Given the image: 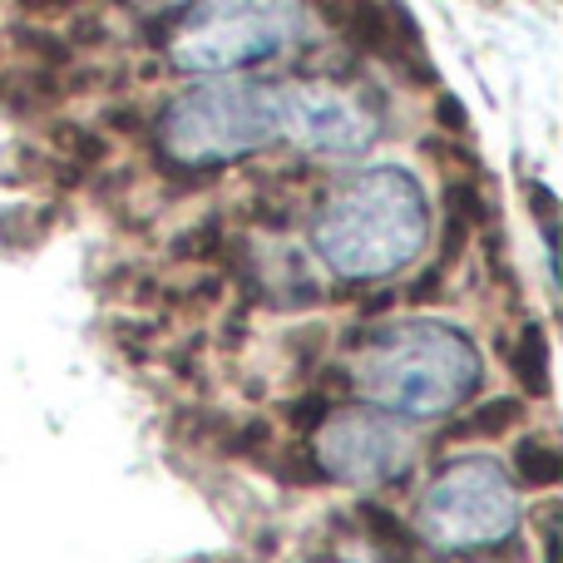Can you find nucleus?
I'll list each match as a JSON object with an SVG mask.
<instances>
[{"instance_id": "nucleus-11", "label": "nucleus", "mask_w": 563, "mask_h": 563, "mask_svg": "<svg viewBox=\"0 0 563 563\" xmlns=\"http://www.w3.org/2000/svg\"><path fill=\"white\" fill-rule=\"evenodd\" d=\"M361 525H366V534L376 539L380 549H386L390 559H400V563H410V534H406V525H400L390 509H361Z\"/></svg>"}, {"instance_id": "nucleus-6", "label": "nucleus", "mask_w": 563, "mask_h": 563, "mask_svg": "<svg viewBox=\"0 0 563 563\" xmlns=\"http://www.w3.org/2000/svg\"><path fill=\"white\" fill-rule=\"evenodd\" d=\"M380 134V114L361 89L307 79L282 85V139L307 154H361Z\"/></svg>"}, {"instance_id": "nucleus-15", "label": "nucleus", "mask_w": 563, "mask_h": 563, "mask_svg": "<svg viewBox=\"0 0 563 563\" xmlns=\"http://www.w3.org/2000/svg\"><path fill=\"white\" fill-rule=\"evenodd\" d=\"M311 563H346V559H311Z\"/></svg>"}, {"instance_id": "nucleus-7", "label": "nucleus", "mask_w": 563, "mask_h": 563, "mask_svg": "<svg viewBox=\"0 0 563 563\" xmlns=\"http://www.w3.org/2000/svg\"><path fill=\"white\" fill-rule=\"evenodd\" d=\"M410 460H416V440L390 416L346 410V416L321 420L317 465L321 475L341 479V485H386V479L406 475Z\"/></svg>"}, {"instance_id": "nucleus-12", "label": "nucleus", "mask_w": 563, "mask_h": 563, "mask_svg": "<svg viewBox=\"0 0 563 563\" xmlns=\"http://www.w3.org/2000/svg\"><path fill=\"white\" fill-rule=\"evenodd\" d=\"M311 5H317L321 15L331 20V25H346V15H351V10L361 5V0H311Z\"/></svg>"}, {"instance_id": "nucleus-10", "label": "nucleus", "mask_w": 563, "mask_h": 563, "mask_svg": "<svg viewBox=\"0 0 563 563\" xmlns=\"http://www.w3.org/2000/svg\"><path fill=\"white\" fill-rule=\"evenodd\" d=\"M515 465H519V479H525L529 489H549V485L563 479V455H559L554 440H539V435L525 440L519 455H515Z\"/></svg>"}, {"instance_id": "nucleus-1", "label": "nucleus", "mask_w": 563, "mask_h": 563, "mask_svg": "<svg viewBox=\"0 0 563 563\" xmlns=\"http://www.w3.org/2000/svg\"><path fill=\"white\" fill-rule=\"evenodd\" d=\"M430 213L420 184L396 164L346 178L321 203L311 223V247L336 277H390L426 247Z\"/></svg>"}, {"instance_id": "nucleus-9", "label": "nucleus", "mask_w": 563, "mask_h": 563, "mask_svg": "<svg viewBox=\"0 0 563 563\" xmlns=\"http://www.w3.org/2000/svg\"><path fill=\"white\" fill-rule=\"evenodd\" d=\"M515 376L525 380L529 396H549V336L539 321H525V336L515 351Z\"/></svg>"}, {"instance_id": "nucleus-3", "label": "nucleus", "mask_w": 563, "mask_h": 563, "mask_svg": "<svg viewBox=\"0 0 563 563\" xmlns=\"http://www.w3.org/2000/svg\"><path fill=\"white\" fill-rule=\"evenodd\" d=\"M164 148L178 164H228L282 139V85L203 79L164 109Z\"/></svg>"}, {"instance_id": "nucleus-2", "label": "nucleus", "mask_w": 563, "mask_h": 563, "mask_svg": "<svg viewBox=\"0 0 563 563\" xmlns=\"http://www.w3.org/2000/svg\"><path fill=\"white\" fill-rule=\"evenodd\" d=\"M356 386L371 406L396 416H445L479 386V351L450 321H386L356 356Z\"/></svg>"}, {"instance_id": "nucleus-8", "label": "nucleus", "mask_w": 563, "mask_h": 563, "mask_svg": "<svg viewBox=\"0 0 563 563\" xmlns=\"http://www.w3.org/2000/svg\"><path fill=\"white\" fill-rule=\"evenodd\" d=\"M525 400H515V396H499V400H485V406H475L470 416H460L455 426L445 430V440L450 445H475V440H499V435H509V430L525 420Z\"/></svg>"}, {"instance_id": "nucleus-4", "label": "nucleus", "mask_w": 563, "mask_h": 563, "mask_svg": "<svg viewBox=\"0 0 563 563\" xmlns=\"http://www.w3.org/2000/svg\"><path fill=\"white\" fill-rule=\"evenodd\" d=\"M297 35V0H188L168 35V59L188 75H228L287 49Z\"/></svg>"}, {"instance_id": "nucleus-5", "label": "nucleus", "mask_w": 563, "mask_h": 563, "mask_svg": "<svg viewBox=\"0 0 563 563\" xmlns=\"http://www.w3.org/2000/svg\"><path fill=\"white\" fill-rule=\"evenodd\" d=\"M416 525L430 544L450 549V554L505 544L519 525V499H515L505 465L485 455L445 465L426 485V495H420Z\"/></svg>"}, {"instance_id": "nucleus-14", "label": "nucleus", "mask_w": 563, "mask_h": 563, "mask_svg": "<svg viewBox=\"0 0 563 563\" xmlns=\"http://www.w3.org/2000/svg\"><path fill=\"white\" fill-rule=\"evenodd\" d=\"M25 10H65V5H75V0H20Z\"/></svg>"}, {"instance_id": "nucleus-13", "label": "nucleus", "mask_w": 563, "mask_h": 563, "mask_svg": "<svg viewBox=\"0 0 563 563\" xmlns=\"http://www.w3.org/2000/svg\"><path fill=\"white\" fill-rule=\"evenodd\" d=\"M440 124H450V134H465V109H460V99H440Z\"/></svg>"}]
</instances>
